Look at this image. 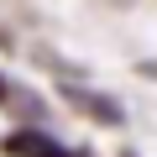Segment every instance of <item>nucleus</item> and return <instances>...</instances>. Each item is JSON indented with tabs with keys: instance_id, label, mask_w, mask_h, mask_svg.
Listing matches in <instances>:
<instances>
[{
	"instance_id": "nucleus-1",
	"label": "nucleus",
	"mask_w": 157,
	"mask_h": 157,
	"mask_svg": "<svg viewBox=\"0 0 157 157\" xmlns=\"http://www.w3.org/2000/svg\"><path fill=\"white\" fill-rule=\"evenodd\" d=\"M0 152H6V157H78L73 147L52 141V136H47V131H37V126H21V131H11L6 141H0Z\"/></svg>"
},
{
	"instance_id": "nucleus-2",
	"label": "nucleus",
	"mask_w": 157,
	"mask_h": 157,
	"mask_svg": "<svg viewBox=\"0 0 157 157\" xmlns=\"http://www.w3.org/2000/svg\"><path fill=\"white\" fill-rule=\"evenodd\" d=\"M68 105H73V110H89V115H100V121H121V105H115V100H100V94H84V89H68Z\"/></svg>"
},
{
	"instance_id": "nucleus-3",
	"label": "nucleus",
	"mask_w": 157,
	"mask_h": 157,
	"mask_svg": "<svg viewBox=\"0 0 157 157\" xmlns=\"http://www.w3.org/2000/svg\"><path fill=\"white\" fill-rule=\"evenodd\" d=\"M0 105H16V110H37L32 94H21V84H11V78H0Z\"/></svg>"
}]
</instances>
